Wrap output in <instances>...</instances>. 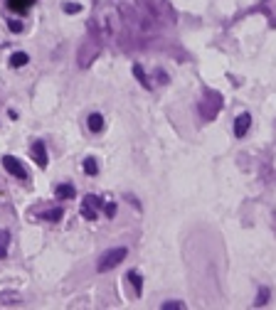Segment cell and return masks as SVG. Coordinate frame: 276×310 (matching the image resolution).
Returning <instances> with one entry per match:
<instances>
[{
  "label": "cell",
  "instance_id": "cell-20",
  "mask_svg": "<svg viewBox=\"0 0 276 310\" xmlns=\"http://www.w3.org/2000/svg\"><path fill=\"white\" fill-rule=\"evenodd\" d=\"M7 239H10V234H7V232H0V242L7 244Z\"/></svg>",
  "mask_w": 276,
  "mask_h": 310
},
{
  "label": "cell",
  "instance_id": "cell-17",
  "mask_svg": "<svg viewBox=\"0 0 276 310\" xmlns=\"http://www.w3.org/2000/svg\"><path fill=\"white\" fill-rule=\"evenodd\" d=\"M10 32H22V25L17 20H10Z\"/></svg>",
  "mask_w": 276,
  "mask_h": 310
},
{
  "label": "cell",
  "instance_id": "cell-14",
  "mask_svg": "<svg viewBox=\"0 0 276 310\" xmlns=\"http://www.w3.org/2000/svg\"><path fill=\"white\" fill-rule=\"evenodd\" d=\"M10 5H12V10L25 12V10H27V5H30V0H10Z\"/></svg>",
  "mask_w": 276,
  "mask_h": 310
},
{
  "label": "cell",
  "instance_id": "cell-12",
  "mask_svg": "<svg viewBox=\"0 0 276 310\" xmlns=\"http://www.w3.org/2000/svg\"><path fill=\"white\" fill-rule=\"evenodd\" d=\"M134 76H136L138 81L145 86V89H150V81H148V76H145V71L140 69V64H134Z\"/></svg>",
  "mask_w": 276,
  "mask_h": 310
},
{
  "label": "cell",
  "instance_id": "cell-1",
  "mask_svg": "<svg viewBox=\"0 0 276 310\" xmlns=\"http://www.w3.org/2000/svg\"><path fill=\"white\" fill-rule=\"evenodd\" d=\"M126 253H129V248H126V247H116V248H109V251H104V253L99 256L96 271H99V273H106V271L116 268V266H119V263L126 258Z\"/></svg>",
  "mask_w": 276,
  "mask_h": 310
},
{
  "label": "cell",
  "instance_id": "cell-7",
  "mask_svg": "<svg viewBox=\"0 0 276 310\" xmlns=\"http://www.w3.org/2000/svg\"><path fill=\"white\" fill-rule=\"evenodd\" d=\"M86 124H89V130H91V133H99V130L104 128V116H101V114H91Z\"/></svg>",
  "mask_w": 276,
  "mask_h": 310
},
{
  "label": "cell",
  "instance_id": "cell-8",
  "mask_svg": "<svg viewBox=\"0 0 276 310\" xmlns=\"http://www.w3.org/2000/svg\"><path fill=\"white\" fill-rule=\"evenodd\" d=\"M27 62H30V57H27L25 52H15V55L10 57V66H12V69H20V66H25Z\"/></svg>",
  "mask_w": 276,
  "mask_h": 310
},
{
  "label": "cell",
  "instance_id": "cell-10",
  "mask_svg": "<svg viewBox=\"0 0 276 310\" xmlns=\"http://www.w3.org/2000/svg\"><path fill=\"white\" fill-rule=\"evenodd\" d=\"M62 214H65L62 209H50V212H42V214H40V219H42V222H60V219H62Z\"/></svg>",
  "mask_w": 276,
  "mask_h": 310
},
{
  "label": "cell",
  "instance_id": "cell-2",
  "mask_svg": "<svg viewBox=\"0 0 276 310\" xmlns=\"http://www.w3.org/2000/svg\"><path fill=\"white\" fill-rule=\"evenodd\" d=\"M101 207H104V202H101L96 194H86L84 202H81V217L89 219V222H94V219L99 217V209H101Z\"/></svg>",
  "mask_w": 276,
  "mask_h": 310
},
{
  "label": "cell",
  "instance_id": "cell-11",
  "mask_svg": "<svg viewBox=\"0 0 276 310\" xmlns=\"http://www.w3.org/2000/svg\"><path fill=\"white\" fill-rule=\"evenodd\" d=\"M129 281H131V286H134L136 296H140V291H143V278L138 276V271H129Z\"/></svg>",
  "mask_w": 276,
  "mask_h": 310
},
{
  "label": "cell",
  "instance_id": "cell-18",
  "mask_svg": "<svg viewBox=\"0 0 276 310\" xmlns=\"http://www.w3.org/2000/svg\"><path fill=\"white\" fill-rule=\"evenodd\" d=\"M65 10L74 15V12H79V5H76V2H67V5H65Z\"/></svg>",
  "mask_w": 276,
  "mask_h": 310
},
{
  "label": "cell",
  "instance_id": "cell-16",
  "mask_svg": "<svg viewBox=\"0 0 276 310\" xmlns=\"http://www.w3.org/2000/svg\"><path fill=\"white\" fill-rule=\"evenodd\" d=\"M267 298H269V288H262V291L257 293V301H254V306H264V303H267Z\"/></svg>",
  "mask_w": 276,
  "mask_h": 310
},
{
  "label": "cell",
  "instance_id": "cell-15",
  "mask_svg": "<svg viewBox=\"0 0 276 310\" xmlns=\"http://www.w3.org/2000/svg\"><path fill=\"white\" fill-rule=\"evenodd\" d=\"M183 308H185L183 301H168V303H163V310H183Z\"/></svg>",
  "mask_w": 276,
  "mask_h": 310
},
{
  "label": "cell",
  "instance_id": "cell-19",
  "mask_svg": "<svg viewBox=\"0 0 276 310\" xmlns=\"http://www.w3.org/2000/svg\"><path fill=\"white\" fill-rule=\"evenodd\" d=\"M114 212H116V204H111V202H109V204H106V214H109V217H114Z\"/></svg>",
  "mask_w": 276,
  "mask_h": 310
},
{
  "label": "cell",
  "instance_id": "cell-21",
  "mask_svg": "<svg viewBox=\"0 0 276 310\" xmlns=\"http://www.w3.org/2000/svg\"><path fill=\"white\" fill-rule=\"evenodd\" d=\"M5 256H7V248H5V244L0 242V258H5Z\"/></svg>",
  "mask_w": 276,
  "mask_h": 310
},
{
  "label": "cell",
  "instance_id": "cell-13",
  "mask_svg": "<svg viewBox=\"0 0 276 310\" xmlns=\"http://www.w3.org/2000/svg\"><path fill=\"white\" fill-rule=\"evenodd\" d=\"M84 170H86V175H96V173H99L96 160H94V158H86V160H84Z\"/></svg>",
  "mask_w": 276,
  "mask_h": 310
},
{
  "label": "cell",
  "instance_id": "cell-9",
  "mask_svg": "<svg viewBox=\"0 0 276 310\" xmlns=\"http://www.w3.org/2000/svg\"><path fill=\"white\" fill-rule=\"evenodd\" d=\"M55 197H57V199H71V197H74V187L71 185H60L57 189H55Z\"/></svg>",
  "mask_w": 276,
  "mask_h": 310
},
{
  "label": "cell",
  "instance_id": "cell-5",
  "mask_svg": "<svg viewBox=\"0 0 276 310\" xmlns=\"http://www.w3.org/2000/svg\"><path fill=\"white\" fill-rule=\"evenodd\" d=\"M249 125H252V116H249V114H242V116H237V121H234V135H237V138L247 135Z\"/></svg>",
  "mask_w": 276,
  "mask_h": 310
},
{
  "label": "cell",
  "instance_id": "cell-4",
  "mask_svg": "<svg viewBox=\"0 0 276 310\" xmlns=\"http://www.w3.org/2000/svg\"><path fill=\"white\" fill-rule=\"evenodd\" d=\"M30 155H32V160L37 163V168H47V148H45V143L42 140H35L32 143V148H30Z\"/></svg>",
  "mask_w": 276,
  "mask_h": 310
},
{
  "label": "cell",
  "instance_id": "cell-3",
  "mask_svg": "<svg viewBox=\"0 0 276 310\" xmlns=\"http://www.w3.org/2000/svg\"><path fill=\"white\" fill-rule=\"evenodd\" d=\"M2 168H5L12 178H17V180H27V170L22 168V163H20L17 158H12V155H2Z\"/></svg>",
  "mask_w": 276,
  "mask_h": 310
},
{
  "label": "cell",
  "instance_id": "cell-6",
  "mask_svg": "<svg viewBox=\"0 0 276 310\" xmlns=\"http://www.w3.org/2000/svg\"><path fill=\"white\" fill-rule=\"evenodd\" d=\"M0 306H22V296H20V293H12V291L0 293Z\"/></svg>",
  "mask_w": 276,
  "mask_h": 310
}]
</instances>
